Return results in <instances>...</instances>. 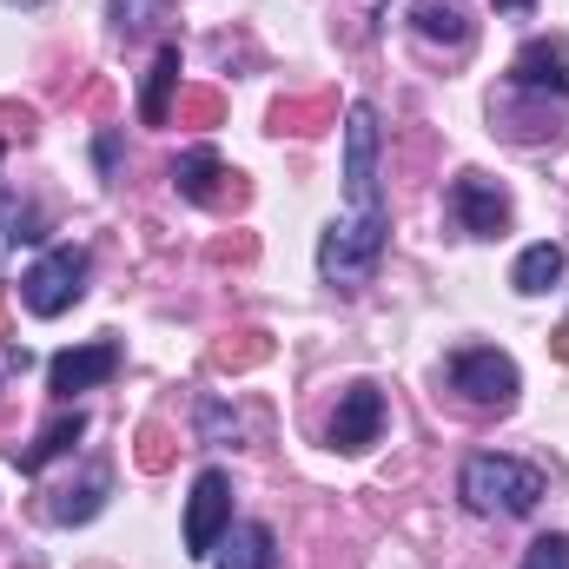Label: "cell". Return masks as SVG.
I'll return each instance as SVG.
<instances>
[{
  "mask_svg": "<svg viewBox=\"0 0 569 569\" xmlns=\"http://www.w3.org/2000/svg\"><path fill=\"white\" fill-rule=\"evenodd\" d=\"M563 279V246H523V259H517V272H510V284L517 291H550V284Z\"/></svg>",
  "mask_w": 569,
  "mask_h": 569,
  "instance_id": "17",
  "label": "cell"
},
{
  "mask_svg": "<svg viewBox=\"0 0 569 569\" xmlns=\"http://www.w3.org/2000/svg\"><path fill=\"white\" fill-rule=\"evenodd\" d=\"M113 371H120V345H113V338H93V345L60 351V358L47 365V391H53L60 405H73V391H93V385H107Z\"/></svg>",
  "mask_w": 569,
  "mask_h": 569,
  "instance_id": "9",
  "label": "cell"
},
{
  "mask_svg": "<svg viewBox=\"0 0 569 569\" xmlns=\"http://www.w3.org/2000/svg\"><path fill=\"white\" fill-rule=\"evenodd\" d=\"M212 259H219V266H232V259H252V239H219V246H212Z\"/></svg>",
  "mask_w": 569,
  "mask_h": 569,
  "instance_id": "26",
  "label": "cell"
},
{
  "mask_svg": "<svg viewBox=\"0 0 569 569\" xmlns=\"http://www.w3.org/2000/svg\"><path fill=\"white\" fill-rule=\"evenodd\" d=\"M0 152H7V140H0Z\"/></svg>",
  "mask_w": 569,
  "mask_h": 569,
  "instance_id": "32",
  "label": "cell"
},
{
  "mask_svg": "<svg viewBox=\"0 0 569 569\" xmlns=\"http://www.w3.org/2000/svg\"><path fill=\"white\" fill-rule=\"evenodd\" d=\"M226 523H232V483H226V470H199L192 503H186V557H212Z\"/></svg>",
  "mask_w": 569,
  "mask_h": 569,
  "instance_id": "7",
  "label": "cell"
},
{
  "mask_svg": "<svg viewBox=\"0 0 569 569\" xmlns=\"http://www.w3.org/2000/svg\"><path fill=\"white\" fill-rule=\"evenodd\" d=\"M7 7H40V0H7Z\"/></svg>",
  "mask_w": 569,
  "mask_h": 569,
  "instance_id": "30",
  "label": "cell"
},
{
  "mask_svg": "<svg viewBox=\"0 0 569 569\" xmlns=\"http://www.w3.org/2000/svg\"><path fill=\"white\" fill-rule=\"evenodd\" d=\"M172 186H179V199H192V206H246V179L239 172H226V159L212 152V146H192V152H179L172 159Z\"/></svg>",
  "mask_w": 569,
  "mask_h": 569,
  "instance_id": "6",
  "label": "cell"
},
{
  "mask_svg": "<svg viewBox=\"0 0 569 569\" xmlns=\"http://www.w3.org/2000/svg\"><path fill=\"white\" fill-rule=\"evenodd\" d=\"M443 206H450V219H457L470 239H503V232H510V192H503L490 172H457Z\"/></svg>",
  "mask_w": 569,
  "mask_h": 569,
  "instance_id": "5",
  "label": "cell"
},
{
  "mask_svg": "<svg viewBox=\"0 0 569 569\" xmlns=\"http://www.w3.org/2000/svg\"><path fill=\"white\" fill-rule=\"evenodd\" d=\"M166 7H172V0H107V20H113L120 40H140V33H152V27L166 20Z\"/></svg>",
  "mask_w": 569,
  "mask_h": 569,
  "instance_id": "19",
  "label": "cell"
},
{
  "mask_svg": "<svg viewBox=\"0 0 569 569\" xmlns=\"http://www.w3.org/2000/svg\"><path fill=\"white\" fill-rule=\"evenodd\" d=\"M266 358H272V338L266 331H232V338L212 345V371H252Z\"/></svg>",
  "mask_w": 569,
  "mask_h": 569,
  "instance_id": "18",
  "label": "cell"
},
{
  "mask_svg": "<svg viewBox=\"0 0 569 569\" xmlns=\"http://www.w3.org/2000/svg\"><path fill=\"white\" fill-rule=\"evenodd\" d=\"M172 450H179V443H172L166 425H140V437H133V463H140L146 477H159V470L172 463Z\"/></svg>",
  "mask_w": 569,
  "mask_h": 569,
  "instance_id": "20",
  "label": "cell"
},
{
  "mask_svg": "<svg viewBox=\"0 0 569 569\" xmlns=\"http://www.w3.org/2000/svg\"><path fill=\"white\" fill-rule=\"evenodd\" d=\"M226 120V100L212 87H186L179 93V127H219Z\"/></svg>",
  "mask_w": 569,
  "mask_h": 569,
  "instance_id": "21",
  "label": "cell"
},
{
  "mask_svg": "<svg viewBox=\"0 0 569 569\" xmlns=\"http://www.w3.org/2000/svg\"><path fill=\"white\" fill-rule=\"evenodd\" d=\"M80 437H87V411H60V418L40 430L33 443H13V463H20V470L33 477V470H47L53 457H67V450L80 443Z\"/></svg>",
  "mask_w": 569,
  "mask_h": 569,
  "instance_id": "13",
  "label": "cell"
},
{
  "mask_svg": "<svg viewBox=\"0 0 569 569\" xmlns=\"http://www.w3.org/2000/svg\"><path fill=\"white\" fill-rule=\"evenodd\" d=\"M378 430H385V391L371 378L345 385L338 418H331V450H365V443H378Z\"/></svg>",
  "mask_w": 569,
  "mask_h": 569,
  "instance_id": "10",
  "label": "cell"
},
{
  "mask_svg": "<svg viewBox=\"0 0 569 569\" xmlns=\"http://www.w3.org/2000/svg\"><path fill=\"white\" fill-rule=\"evenodd\" d=\"M411 27H418V40L450 47V53H470V40H477V20L463 0H411Z\"/></svg>",
  "mask_w": 569,
  "mask_h": 569,
  "instance_id": "11",
  "label": "cell"
},
{
  "mask_svg": "<svg viewBox=\"0 0 569 569\" xmlns=\"http://www.w3.org/2000/svg\"><path fill=\"white\" fill-rule=\"evenodd\" d=\"M107 490H113V470H107V463H87L80 483H60V490L47 497V517H53V523H93L100 503H107Z\"/></svg>",
  "mask_w": 569,
  "mask_h": 569,
  "instance_id": "12",
  "label": "cell"
},
{
  "mask_svg": "<svg viewBox=\"0 0 569 569\" xmlns=\"http://www.w3.org/2000/svg\"><path fill=\"white\" fill-rule=\"evenodd\" d=\"M510 93H537V100H569V47L557 33H537V40H523V53L510 60V80H503Z\"/></svg>",
  "mask_w": 569,
  "mask_h": 569,
  "instance_id": "8",
  "label": "cell"
},
{
  "mask_svg": "<svg viewBox=\"0 0 569 569\" xmlns=\"http://www.w3.org/2000/svg\"><path fill=\"white\" fill-rule=\"evenodd\" d=\"M219 569H279L272 523H232V537H219Z\"/></svg>",
  "mask_w": 569,
  "mask_h": 569,
  "instance_id": "14",
  "label": "cell"
},
{
  "mask_svg": "<svg viewBox=\"0 0 569 569\" xmlns=\"http://www.w3.org/2000/svg\"><path fill=\"white\" fill-rule=\"evenodd\" d=\"M523 569H569V537H537L523 550Z\"/></svg>",
  "mask_w": 569,
  "mask_h": 569,
  "instance_id": "22",
  "label": "cell"
},
{
  "mask_svg": "<svg viewBox=\"0 0 569 569\" xmlns=\"http://www.w3.org/2000/svg\"><path fill=\"white\" fill-rule=\"evenodd\" d=\"M497 7H510V13H530V0H497Z\"/></svg>",
  "mask_w": 569,
  "mask_h": 569,
  "instance_id": "28",
  "label": "cell"
},
{
  "mask_svg": "<svg viewBox=\"0 0 569 569\" xmlns=\"http://www.w3.org/2000/svg\"><path fill=\"white\" fill-rule=\"evenodd\" d=\"M87 272H93V252L87 246H53L33 259V272L20 279V305L33 318H60L80 291H87Z\"/></svg>",
  "mask_w": 569,
  "mask_h": 569,
  "instance_id": "4",
  "label": "cell"
},
{
  "mask_svg": "<svg viewBox=\"0 0 569 569\" xmlns=\"http://www.w3.org/2000/svg\"><path fill=\"white\" fill-rule=\"evenodd\" d=\"M172 87H179V47L166 40V47L152 53V73H146V93H140L146 127H166V120H172Z\"/></svg>",
  "mask_w": 569,
  "mask_h": 569,
  "instance_id": "15",
  "label": "cell"
},
{
  "mask_svg": "<svg viewBox=\"0 0 569 569\" xmlns=\"http://www.w3.org/2000/svg\"><path fill=\"white\" fill-rule=\"evenodd\" d=\"M457 497L470 517H530L543 503V470L537 463H517V457H470L463 477H457Z\"/></svg>",
  "mask_w": 569,
  "mask_h": 569,
  "instance_id": "1",
  "label": "cell"
},
{
  "mask_svg": "<svg viewBox=\"0 0 569 569\" xmlns=\"http://www.w3.org/2000/svg\"><path fill=\"white\" fill-rule=\"evenodd\" d=\"M385 239H391V212H338L318 239V279L331 291L371 284L378 259H385Z\"/></svg>",
  "mask_w": 569,
  "mask_h": 569,
  "instance_id": "2",
  "label": "cell"
},
{
  "mask_svg": "<svg viewBox=\"0 0 569 569\" xmlns=\"http://www.w3.org/2000/svg\"><path fill=\"white\" fill-rule=\"evenodd\" d=\"M443 385H450L470 411H510L517 391H523L517 365H510L497 345H470V351H457V358L443 365Z\"/></svg>",
  "mask_w": 569,
  "mask_h": 569,
  "instance_id": "3",
  "label": "cell"
},
{
  "mask_svg": "<svg viewBox=\"0 0 569 569\" xmlns=\"http://www.w3.org/2000/svg\"><path fill=\"white\" fill-rule=\"evenodd\" d=\"M199 430H206V437H239V418H226L219 405H206V411H199Z\"/></svg>",
  "mask_w": 569,
  "mask_h": 569,
  "instance_id": "24",
  "label": "cell"
},
{
  "mask_svg": "<svg viewBox=\"0 0 569 569\" xmlns=\"http://www.w3.org/2000/svg\"><path fill=\"white\" fill-rule=\"evenodd\" d=\"M0 140H33V107H0Z\"/></svg>",
  "mask_w": 569,
  "mask_h": 569,
  "instance_id": "23",
  "label": "cell"
},
{
  "mask_svg": "<svg viewBox=\"0 0 569 569\" xmlns=\"http://www.w3.org/2000/svg\"><path fill=\"white\" fill-rule=\"evenodd\" d=\"M0 338H7V305H0Z\"/></svg>",
  "mask_w": 569,
  "mask_h": 569,
  "instance_id": "29",
  "label": "cell"
},
{
  "mask_svg": "<svg viewBox=\"0 0 569 569\" xmlns=\"http://www.w3.org/2000/svg\"><path fill=\"white\" fill-rule=\"evenodd\" d=\"M93 152H100V172H107V179H113V166H120V133H113V127H107V133H100V140H93Z\"/></svg>",
  "mask_w": 569,
  "mask_h": 569,
  "instance_id": "25",
  "label": "cell"
},
{
  "mask_svg": "<svg viewBox=\"0 0 569 569\" xmlns=\"http://www.w3.org/2000/svg\"><path fill=\"white\" fill-rule=\"evenodd\" d=\"M331 120H338V107H331L325 93H311V100H279V107H272V133H298V140L325 133Z\"/></svg>",
  "mask_w": 569,
  "mask_h": 569,
  "instance_id": "16",
  "label": "cell"
},
{
  "mask_svg": "<svg viewBox=\"0 0 569 569\" xmlns=\"http://www.w3.org/2000/svg\"><path fill=\"white\" fill-rule=\"evenodd\" d=\"M550 358H557V365H569V318L550 331Z\"/></svg>",
  "mask_w": 569,
  "mask_h": 569,
  "instance_id": "27",
  "label": "cell"
},
{
  "mask_svg": "<svg viewBox=\"0 0 569 569\" xmlns=\"http://www.w3.org/2000/svg\"><path fill=\"white\" fill-rule=\"evenodd\" d=\"M0 212H7V192H0Z\"/></svg>",
  "mask_w": 569,
  "mask_h": 569,
  "instance_id": "31",
  "label": "cell"
}]
</instances>
